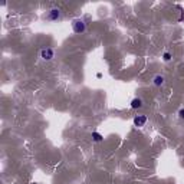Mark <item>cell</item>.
<instances>
[{"mask_svg":"<svg viewBox=\"0 0 184 184\" xmlns=\"http://www.w3.org/2000/svg\"><path fill=\"white\" fill-rule=\"evenodd\" d=\"M132 122H134V125L138 128L144 127V125L147 124V116L145 115H135L134 116V120H132Z\"/></svg>","mask_w":184,"mask_h":184,"instance_id":"obj_4","label":"cell"},{"mask_svg":"<svg viewBox=\"0 0 184 184\" xmlns=\"http://www.w3.org/2000/svg\"><path fill=\"white\" fill-rule=\"evenodd\" d=\"M143 105H144V102H143V99H141V98H134V99L131 101V108L132 109L143 108Z\"/></svg>","mask_w":184,"mask_h":184,"instance_id":"obj_5","label":"cell"},{"mask_svg":"<svg viewBox=\"0 0 184 184\" xmlns=\"http://www.w3.org/2000/svg\"><path fill=\"white\" fill-rule=\"evenodd\" d=\"M163 58H164V60H165V62H170L173 56H171V53H170V52H165L164 55H163Z\"/></svg>","mask_w":184,"mask_h":184,"instance_id":"obj_8","label":"cell"},{"mask_svg":"<svg viewBox=\"0 0 184 184\" xmlns=\"http://www.w3.org/2000/svg\"><path fill=\"white\" fill-rule=\"evenodd\" d=\"M48 20H52V22H56V20H59L60 17H62V10L58 7H53L50 9V10L48 12Z\"/></svg>","mask_w":184,"mask_h":184,"instance_id":"obj_2","label":"cell"},{"mask_svg":"<svg viewBox=\"0 0 184 184\" xmlns=\"http://www.w3.org/2000/svg\"><path fill=\"white\" fill-rule=\"evenodd\" d=\"M92 138H94V141L95 143H101L102 139H104V137L99 134V132H97V131H94L92 132Z\"/></svg>","mask_w":184,"mask_h":184,"instance_id":"obj_7","label":"cell"},{"mask_svg":"<svg viewBox=\"0 0 184 184\" xmlns=\"http://www.w3.org/2000/svg\"><path fill=\"white\" fill-rule=\"evenodd\" d=\"M40 58L43 60H46V62H49V60H52L55 58V50L52 48H43L40 50Z\"/></svg>","mask_w":184,"mask_h":184,"instance_id":"obj_3","label":"cell"},{"mask_svg":"<svg viewBox=\"0 0 184 184\" xmlns=\"http://www.w3.org/2000/svg\"><path fill=\"white\" fill-rule=\"evenodd\" d=\"M72 30L76 35H81L87 30V23L83 22L82 19H73L72 20Z\"/></svg>","mask_w":184,"mask_h":184,"instance_id":"obj_1","label":"cell"},{"mask_svg":"<svg viewBox=\"0 0 184 184\" xmlns=\"http://www.w3.org/2000/svg\"><path fill=\"white\" fill-rule=\"evenodd\" d=\"M164 81H165V78L163 75H155L153 78V83H154L155 87H161L163 83H164Z\"/></svg>","mask_w":184,"mask_h":184,"instance_id":"obj_6","label":"cell"},{"mask_svg":"<svg viewBox=\"0 0 184 184\" xmlns=\"http://www.w3.org/2000/svg\"><path fill=\"white\" fill-rule=\"evenodd\" d=\"M178 116H180L181 120H184V108H181L180 111H178Z\"/></svg>","mask_w":184,"mask_h":184,"instance_id":"obj_9","label":"cell"}]
</instances>
